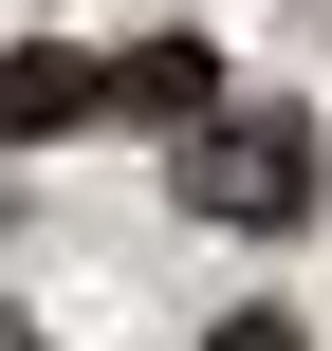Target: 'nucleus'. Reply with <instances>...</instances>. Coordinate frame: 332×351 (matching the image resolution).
<instances>
[{
  "label": "nucleus",
  "instance_id": "7ed1b4c3",
  "mask_svg": "<svg viewBox=\"0 0 332 351\" xmlns=\"http://www.w3.org/2000/svg\"><path fill=\"white\" fill-rule=\"evenodd\" d=\"M37 130H92V56H0V148Z\"/></svg>",
  "mask_w": 332,
  "mask_h": 351
},
{
  "label": "nucleus",
  "instance_id": "f03ea898",
  "mask_svg": "<svg viewBox=\"0 0 332 351\" xmlns=\"http://www.w3.org/2000/svg\"><path fill=\"white\" fill-rule=\"evenodd\" d=\"M203 93H222V74H203V37H148V56H111V74H92V111H148V130H203Z\"/></svg>",
  "mask_w": 332,
  "mask_h": 351
},
{
  "label": "nucleus",
  "instance_id": "20e7f679",
  "mask_svg": "<svg viewBox=\"0 0 332 351\" xmlns=\"http://www.w3.org/2000/svg\"><path fill=\"white\" fill-rule=\"evenodd\" d=\"M203 351H296V315H240V333H203Z\"/></svg>",
  "mask_w": 332,
  "mask_h": 351
},
{
  "label": "nucleus",
  "instance_id": "f257e3e1",
  "mask_svg": "<svg viewBox=\"0 0 332 351\" xmlns=\"http://www.w3.org/2000/svg\"><path fill=\"white\" fill-rule=\"evenodd\" d=\"M185 204L203 222H314V111H203L185 130Z\"/></svg>",
  "mask_w": 332,
  "mask_h": 351
}]
</instances>
